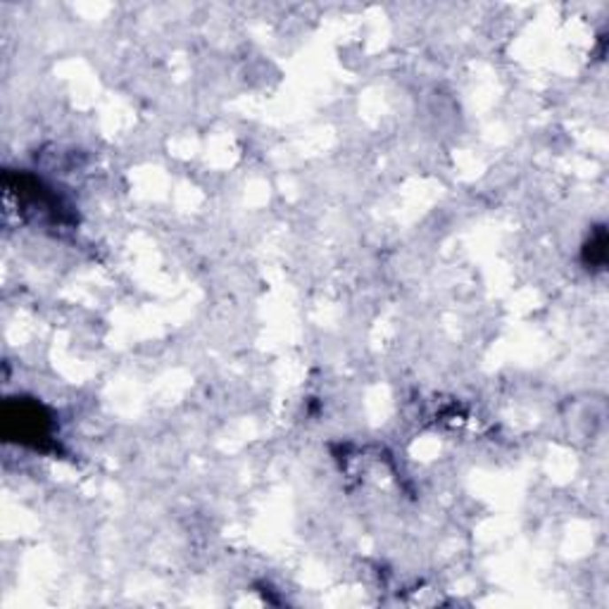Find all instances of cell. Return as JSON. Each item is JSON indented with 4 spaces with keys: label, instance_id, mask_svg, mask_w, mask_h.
<instances>
[{
    "label": "cell",
    "instance_id": "1",
    "mask_svg": "<svg viewBox=\"0 0 609 609\" xmlns=\"http://www.w3.org/2000/svg\"><path fill=\"white\" fill-rule=\"evenodd\" d=\"M5 434L19 436L17 441L36 443L48 436V417L36 405H12L5 407Z\"/></svg>",
    "mask_w": 609,
    "mask_h": 609
},
{
    "label": "cell",
    "instance_id": "2",
    "mask_svg": "<svg viewBox=\"0 0 609 609\" xmlns=\"http://www.w3.org/2000/svg\"><path fill=\"white\" fill-rule=\"evenodd\" d=\"M586 265L590 266H602L605 265V258H607V236H605V228H597V234L590 243L586 245Z\"/></svg>",
    "mask_w": 609,
    "mask_h": 609
}]
</instances>
